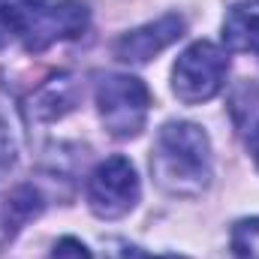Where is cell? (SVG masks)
<instances>
[{
    "label": "cell",
    "instance_id": "1",
    "mask_svg": "<svg viewBox=\"0 0 259 259\" xmlns=\"http://www.w3.org/2000/svg\"><path fill=\"white\" fill-rule=\"evenodd\" d=\"M154 181L169 196L193 199L211 184V139L193 121L163 124L151 151Z\"/></svg>",
    "mask_w": 259,
    "mask_h": 259
},
{
    "label": "cell",
    "instance_id": "2",
    "mask_svg": "<svg viewBox=\"0 0 259 259\" xmlns=\"http://www.w3.org/2000/svg\"><path fill=\"white\" fill-rule=\"evenodd\" d=\"M97 112L103 127L115 139H133L148 124L151 91L136 75H124V72L103 75L97 84Z\"/></svg>",
    "mask_w": 259,
    "mask_h": 259
},
{
    "label": "cell",
    "instance_id": "3",
    "mask_svg": "<svg viewBox=\"0 0 259 259\" xmlns=\"http://www.w3.org/2000/svg\"><path fill=\"white\" fill-rule=\"evenodd\" d=\"M226 72H229V55L217 42L199 39L190 49H184L172 66V91L187 106L208 103L223 91Z\"/></svg>",
    "mask_w": 259,
    "mask_h": 259
},
{
    "label": "cell",
    "instance_id": "4",
    "mask_svg": "<svg viewBox=\"0 0 259 259\" xmlns=\"http://www.w3.org/2000/svg\"><path fill=\"white\" fill-rule=\"evenodd\" d=\"M142 196L139 175L127 157L115 154L103 160L88 178V205L100 220H118L136 208Z\"/></svg>",
    "mask_w": 259,
    "mask_h": 259
},
{
    "label": "cell",
    "instance_id": "5",
    "mask_svg": "<svg viewBox=\"0 0 259 259\" xmlns=\"http://www.w3.org/2000/svg\"><path fill=\"white\" fill-rule=\"evenodd\" d=\"M88 21H91V9L81 0H58V3H49L36 15V21L30 24V30L24 33L21 46L27 52H33V55H39V52H46L55 42L75 39L78 33H84L88 30Z\"/></svg>",
    "mask_w": 259,
    "mask_h": 259
},
{
    "label": "cell",
    "instance_id": "6",
    "mask_svg": "<svg viewBox=\"0 0 259 259\" xmlns=\"http://www.w3.org/2000/svg\"><path fill=\"white\" fill-rule=\"evenodd\" d=\"M184 27H187L184 18L175 15V12H169V15L157 18V21H148V24H142V27H136V30L121 33V36L115 39L112 52H115V58L124 61V64H148V61L157 58L163 49H169L172 42H178V39L184 36Z\"/></svg>",
    "mask_w": 259,
    "mask_h": 259
},
{
    "label": "cell",
    "instance_id": "7",
    "mask_svg": "<svg viewBox=\"0 0 259 259\" xmlns=\"http://www.w3.org/2000/svg\"><path fill=\"white\" fill-rule=\"evenodd\" d=\"M223 42L232 52L259 58V0L235 3L223 18Z\"/></svg>",
    "mask_w": 259,
    "mask_h": 259
},
{
    "label": "cell",
    "instance_id": "8",
    "mask_svg": "<svg viewBox=\"0 0 259 259\" xmlns=\"http://www.w3.org/2000/svg\"><path fill=\"white\" fill-rule=\"evenodd\" d=\"M75 100H78L75 81L66 72H61L36 91V97L30 100V109L39 121H55V118H64L66 112L75 109Z\"/></svg>",
    "mask_w": 259,
    "mask_h": 259
},
{
    "label": "cell",
    "instance_id": "9",
    "mask_svg": "<svg viewBox=\"0 0 259 259\" xmlns=\"http://www.w3.org/2000/svg\"><path fill=\"white\" fill-rule=\"evenodd\" d=\"M46 6L49 0H0V49L24 39V33Z\"/></svg>",
    "mask_w": 259,
    "mask_h": 259
},
{
    "label": "cell",
    "instance_id": "10",
    "mask_svg": "<svg viewBox=\"0 0 259 259\" xmlns=\"http://www.w3.org/2000/svg\"><path fill=\"white\" fill-rule=\"evenodd\" d=\"M42 208L39 193L33 187H18L15 193L6 199V208H3V223H6V232L12 235L15 229H21L30 217H36Z\"/></svg>",
    "mask_w": 259,
    "mask_h": 259
},
{
    "label": "cell",
    "instance_id": "11",
    "mask_svg": "<svg viewBox=\"0 0 259 259\" xmlns=\"http://www.w3.org/2000/svg\"><path fill=\"white\" fill-rule=\"evenodd\" d=\"M232 259H259V217H244L232 226Z\"/></svg>",
    "mask_w": 259,
    "mask_h": 259
},
{
    "label": "cell",
    "instance_id": "12",
    "mask_svg": "<svg viewBox=\"0 0 259 259\" xmlns=\"http://www.w3.org/2000/svg\"><path fill=\"white\" fill-rule=\"evenodd\" d=\"M49 259H94V256H91V250H88L78 238L64 235L61 241H55V247H52Z\"/></svg>",
    "mask_w": 259,
    "mask_h": 259
},
{
    "label": "cell",
    "instance_id": "13",
    "mask_svg": "<svg viewBox=\"0 0 259 259\" xmlns=\"http://www.w3.org/2000/svg\"><path fill=\"white\" fill-rule=\"evenodd\" d=\"M247 151H250V157H253V163H256V169H259V121L247 133Z\"/></svg>",
    "mask_w": 259,
    "mask_h": 259
},
{
    "label": "cell",
    "instance_id": "14",
    "mask_svg": "<svg viewBox=\"0 0 259 259\" xmlns=\"http://www.w3.org/2000/svg\"><path fill=\"white\" fill-rule=\"evenodd\" d=\"M127 259H187V256H175V253H166V256H145V253H139V250H133V247H130Z\"/></svg>",
    "mask_w": 259,
    "mask_h": 259
}]
</instances>
